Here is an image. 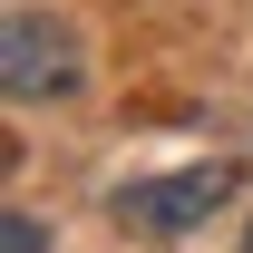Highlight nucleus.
I'll list each match as a JSON object with an SVG mask.
<instances>
[{"label":"nucleus","instance_id":"f257e3e1","mask_svg":"<svg viewBox=\"0 0 253 253\" xmlns=\"http://www.w3.org/2000/svg\"><path fill=\"white\" fill-rule=\"evenodd\" d=\"M234 156H205V166H175V175H146V185H117V205L107 214L126 224V234H195V224H214L224 205H234Z\"/></svg>","mask_w":253,"mask_h":253},{"label":"nucleus","instance_id":"f03ea898","mask_svg":"<svg viewBox=\"0 0 253 253\" xmlns=\"http://www.w3.org/2000/svg\"><path fill=\"white\" fill-rule=\"evenodd\" d=\"M0 88L20 97V107L78 88V39H68V20H49V10H10V30H0Z\"/></svg>","mask_w":253,"mask_h":253},{"label":"nucleus","instance_id":"7ed1b4c3","mask_svg":"<svg viewBox=\"0 0 253 253\" xmlns=\"http://www.w3.org/2000/svg\"><path fill=\"white\" fill-rule=\"evenodd\" d=\"M0 253H49V234H39V214H0Z\"/></svg>","mask_w":253,"mask_h":253},{"label":"nucleus","instance_id":"20e7f679","mask_svg":"<svg viewBox=\"0 0 253 253\" xmlns=\"http://www.w3.org/2000/svg\"><path fill=\"white\" fill-rule=\"evenodd\" d=\"M244 253H253V224H244Z\"/></svg>","mask_w":253,"mask_h":253}]
</instances>
